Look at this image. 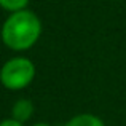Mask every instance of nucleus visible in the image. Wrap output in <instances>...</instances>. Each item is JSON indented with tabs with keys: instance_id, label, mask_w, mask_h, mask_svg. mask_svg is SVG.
<instances>
[{
	"instance_id": "obj_5",
	"label": "nucleus",
	"mask_w": 126,
	"mask_h": 126,
	"mask_svg": "<svg viewBox=\"0 0 126 126\" xmlns=\"http://www.w3.org/2000/svg\"><path fill=\"white\" fill-rule=\"evenodd\" d=\"M27 3H29V0H0V6L10 13H16V11H21V10H26Z\"/></svg>"
},
{
	"instance_id": "obj_7",
	"label": "nucleus",
	"mask_w": 126,
	"mask_h": 126,
	"mask_svg": "<svg viewBox=\"0 0 126 126\" xmlns=\"http://www.w3.org/2000/svg\"><path fill=\"white\" fill-rule=\"evenodd\" d=\"M34 126H51V125H48V123H35Z\"/></svg>"
},
{
	"instance_id": "obj_6",
	"label": "nucleus",
	"mask_w": 126,
	"mask_h": 126,
	"mask_svg": "<svg viewBox=\"0 0 126 126\" xmlns=\"http://www.w3.org/2000/svg\"><path fill=\"white\" fill-rule=\"evenodd\" d=\"M0 126H24V125L19 123V121H16V120H13V118H8V120L0 121Z\"/></svg>"
},
{
	"instance_id": "obj_1",
	"label": "nucleus",
	"mask_w": 126,
	"mask_h": 126,
	"mask_svg": "<svg viewBox=\"0 0 126 126\" xmlns=\"http://www.w3.org/2000/svg\"><path fill=\"white\" fill-rule=\"evenodd\" d=\"M42 21L34 11L21 10L11 13L2 26V40L13 51H26L38 42Z\"/></svg>"
},
{
	"instance_id": "obj_4",
	"label": "nucleus",
	"mask_w": 126,
	"mask_h": 126,
	"mask_svg": "<svg viewBox=\"0 0 126 126\" xmlns=\"http://www.w3.org/2000/svg\"><path fill=\"white\" fill-rule=\"evenodd\" d=\"M64 126H105L104 121L93 113H80L72 117Z\"/></svg>"
},
{
	"instance_id": "obj_3",
	"label": "nucleus",
	"mask_w": 126,
	"mask_h": 126,
	"mask_svg": "<svg viewBox=\"0 0 126 126\" xmlns=\"http://www.w3.org/2000/svg\"><path fill=\"white\" fill-rule=\"evenodd\" d=\"M34 115V104L31 99H18L11 109V118L24 125Z\"/></svg>"
},
{
	"instance_id": "obj_2",
	"label": "nucleus",
	"mask_w": 126,
	"mask_h": 126,
	"mask_svg": "<svg viewBox=\"0 0 126 126\" xmlns=\"http://www.w3.org/2000/svg\"><path fill=\"white\" fill-rule=\"evenodd\" d=\"M35 78V65L29 58H11L0 69V83L6 89L19 91L32 83Z\"/></svg>"
}]
</instances>
